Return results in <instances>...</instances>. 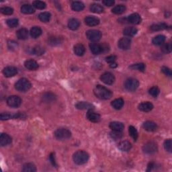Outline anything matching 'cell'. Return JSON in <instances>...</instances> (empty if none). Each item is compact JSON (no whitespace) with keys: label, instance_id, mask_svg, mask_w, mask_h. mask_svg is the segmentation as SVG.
<instances>
[{"label":"cell","instance_id":"6da1fadb","mask_svg":"<svg viewBox=\"0 0 172 172\" xmlns=\"http://www.w3.org/2000/svg\"><path fill=\"white\" fill-rule=\"evenodd\" d=\"M94 93L95 96L101 100H109L112 96V93L111 91L100 85H97L94 88Z\"/></svg>","mask_w":172,"mask_h":172},{"label":"cell","instance_id":"7a4b0ae2","mask_svg":"<svg viewBox=\"0 0 172 172\" xmlns=\"http://www.w3.org/2000/svg\"><path fill=\"white\" fill-rule=\"evenodd\" d=\"M73 159L76 164L83 165L88 161L89 154L84 150H78L73 154Z\"/></svg>","mask_w":172,"mask_h":172},{"label":"cell","instance_id":"3957f363","mask_svg":"<svg viewBox=\"0 0 172 172\" xmlns=\"http://www.w3.org/2000/svg\"><path fill=\"white\" fill-rule=\"evenodd\" d=\"M31 84H30L28 79L26 78H21L16 83L15 88L16 89V90L19 91L25 92L28 91L31 88Z\"/></svg>","mask_w":172,"mask_h":172},{"label":"cell","instance_id":"277c9868","mask_svg":"<svg viewBox=\"0 0 172 172\" xmlns=\"http://www.w3.org/2000/svg\"><path fill=\"white\" fill-rule=\"evenodd\" d=\"M55 137L58 140H66L71 137V133L67 128H59L55 132Z\"/></svg>","mask_w":172,"mask_h":172},{"label":"cell","instance_id":"5b68a950","mask_svg":"<svg viewBox=\"0 0 172 172\" xmlns=\"http://www.w3.org/2000/svg\"><path fill=\"white\" fill-rule=\"evenodd\" d=\"M86 36L91 42H96L102 37V32L98 30H89L86 32Z\"/></svg>","mask_w":172,"mask_h":172},{"label":"cell","instance_id":"8992f818","mask_svg":"<svg viewBox=\"0 0 172 172\" xmlns=\"http://www.w3.org/2000/svg\"><path fill=\"white\" fill-rule=\"evenodd\" d=\"M139 81L137 79L129 78L124 83V88L126 90L130 91H134L139 88Z\"/></svg>","mask_w":172,"mask_h":172},{"label":"cell","instance_id":"52a82bcc","mask_svg":"<svg viewBox=\"0 0 172 172\" xmlns=\"http://www.w3.org/2000/svg\"><path fill=\"white\" fill-rule=\"evenodd\" d=\"M157 145L154 142H148L143 147V150L145 154H153L157 150Z\"/></svg>","mask_w":172,"mask_h":172},{"label":"cell","instance_id":"ba28073f","mask_svg":"<svg viewBox=\"0 0 172 172\" xmlns=\"http://www.w3.org/2000/svg\"><path fill=\"white\" fill-rule=\"evenodd\" d=\"M8 105L11 108H18L22 104V99L18 96H11L7 100Z\"/></svg>","mask_w":172,"mask_h":172},{"label":"cell","instance_id":"9c48e42d","mask_svg":"<svg viewBox=\"0 0 172 172\" xmlns=\"http://www.w3.org/2000/svg\"><path fill=\"white\" fill-rule=\"evenodd\" d=\"M100 79L105 84L112 85L115 81V77L112 73L106 72V73H104V74L101 75Z\"/></svg>","mask_w":172,"mask_h":172},{"label":"cell","instance_id":"30bf717a","mask_svg":"<svg viewBox=\"0 0 172 172\" xmlns=\"http://www.w3.org/2000/svg\"><path fill=\"white\" fill-rule=\"evenodd\" d=\"M131 45V40L129 38H122L118 42V47L122 50H128Z\"/></svg>","mask_w":172,"mask_h":172},{"label":"cell","instance_id":"8fae6325","mask_svg":"<svg viewBox=\"0 0 172 172\" xmlns=\"http://www.w3.org/2000/svg\"><path fill=\"white\" fill-rule=\"evenodd\" d=\"M3 73H4L6 78H11V77H13L17 74L18 69L16 67H15L8 66L4 69V70H3Z\"/></svg>","mask_w":172,"mask_h":172},{"label":"cell","instance_id":"7c38bea8","mask_svg":"<svg viewBox=\"0 0 172 172\" xmlns=\"http://www.w3.org/2000/svg\"><path fill=\"white\" fill-rule=\"evenodd\" d=\"M87 118L89 121L92 122H99L101 120V116L96 112H94L92 110H89L87 113Z\"/></svg>","mask_w":172,"mask_h":172},{"label":"cell","instance_id":"4fadbf2b","mask_svg":"<svg viewBox=\"0 0 172 172\" xmlns=\"http://www.w3.org/2000/svg\"><path fill=\"white\" fill-rule=\"evenodd\" d=\"M85 23L89 26H95L100 24V20L95 16H87L85 18Z\"/></svg>","mask_w":172,"mask_h":172},{"label":"cell","instance_id":"5bb4252c","mask_svg":"<svg viewBox=\"0 0 172 172\" xmlns=\"http://www.w3.org/2000/svg\"><path fill=\"white\" fill-rule=\"evenodd\" d=\"M12 143V138L8 134L2 133L0 136V145L2 147L7 146Z\"/></svg>","mask_w":172,"mask_h":172},{"label":"cell","instance_id":"9a60e30c","mask_svg":"<svg viewBox=\"0 0 172 172\" xmlns=\"http://www.w3.org/2000/svg\"><path fill=\"white\" fill-rule=\"evenodd\" d=\"M139 109L142 112H148L151 111L153 108V105L152 103H150V102H145L140 104L139 105Z\"/></svg>","mask_w":172,"mask_h":172},{"label":"cell","instance_id":"2e32d148","mask_svg":"<svg viewBox=\"0 0 172 172\" xmlns=\"http://www.w3.org/2000/svg\"><path fill=\"white\" fill-rule=\"evenodd\" d=\"M143 127L145 131L149 132H153L157 130V126L156 123L152 121H146L143 123Z\"/></svg>","mask_w":172,"mask_h":172},{"label":"cell","instance_id":"e0dca14e","mask_svg":"<svg viewBox=\"0 0 172 172\" xmlns=\"http://www.w3.org/2000/svg\"><path fill=\"white\" fill-rule=\"evenodd\" d=\"M127 20L131 24H139L141 23V18L139 14L134 13L128 16Z\"/></svg>","mask_w":172,"mask_h":172},{"label":"cell","instance_id":"ac0fdd59","mask_svg":"<svg viewBox=\"0 0 172 172\" xmlns=\"http://www.w3.org/2000/svg\"><path fill=\"white\" fill-rule=\"evenodd\" d=\"M110 128L114 131L122 132L124 128V124L121 122H112L110 123Z\"/></svg>","mask_w":172,"mask_h":172},{"label":"cell","instance_id":"d6986e66","mask_svg":"<svg viewBox=\"0 0 172 172\" xmlns=\"http://www.w3.org/2000/svg\"><path fill=\"white\" fill-rule=\"evenodd\" d=\"M24 66L29 70H36L38 68V64L36 61L30 59L24 62Z\"/></svg>","mask_w":172,"mask_h":172},{"label":"cell","instance_id":"ffe728a7","mask_svg":"<svg viewBox=\"0 0 172 172\" xmlns=\"http://www.w3.org/2000/svg\"><path fill=\"white\" fill-rule=\"evenodd\" d=\"M90 48L91 53L94 55H99L102 53V47L101 45L97 44V43H90Z\"/></svg>","mask_w":172,"mask_h":172},{"label":"cell","instance_id":"44dd1931","mask_svg":"<svg viewBox=\"0 0 172 172\" xmlns=\"http://www.w3.org/2000/svg\"><path fill=\"white\" fill-rule=\"evenodd\" d=\"M118 149L122 151H128L131 149V143L128 141H123L120 142L118 145Z\"/></svg>","mask_w":172,"mask_h":172},{"label":"cell","instance_id":"7402d4cb","mask_svg":"<svg viewBox=\"0 0 172 172\" xmlns=\"http://www.w3.org/2000/svg\"><path fill=\"white\" fill-rule=\"evenodd\" d=\"M74 53L78 56H83L85 54V48L82 44H77L74 46Z\"/></svg>","mask_w":172,"mask_h":172},{"label":"cell","instance_id":"603a6c76","mask_svg":"<svg viewBox=\"0 0 172 172\" xmlns=\"http://www.w3.org/2000/svg\"><path fill=\"white\" fill-rule=\"evenodd\" d=\"M16 35L18 39L20 40H26L28 37V31L26 28H22L19 29L16 32Z\"/></svg>","mask_w":172,"mask_h":172},{"label":"cell","instance_id":"cb8c5ba5","mask_svg":"<svg viewBox=\"0 0 172 172\" xmlns=\"http://www.w3.org/2000/svg\"><path fill=\"white\" fill-rule=\"evenodd\" d=\"M75 107L79 110H92L93 109V105L89 102H79L75 104Z\"/></svg>","mask_w":172,"mask_h":172},{"label":"cell","instance_id":"d4e9b609","mask_svg":"<svg viewBox=\"0 0 172 172\" xmlns=\"http://www.w3.org/2000/svg\"><path fill=\"white\" fill-rule=\"evenodd\" d=\"M124 103V100L122 99V98H117V99H115L114 100H113L111 102V105L114 109L120 110L123 107Z\"/></svg>","mask_w":172,"mask_h":172},{"label":"cell","instance_id":"484cf974","mask_svg":"<svg viewBox=\"0 0 172 172\" xmlns=\"http://www.w3.org/2000/svg\"><path fill=\"white\" fill-rule=\"evenodd\" d=\"M42 29L38 26H34L32 27L31 30H30V36H32L33 38H37L40 36L42 35Z\"/></svg>","mask_w":172,"mask_h":172},{"label":"cell","instance_id":"4316f807","mask_svg":"<svg viewBox=\"0 0 172 172\" xmlns=\"http://www.w3.org/2000/svg\"><path fill=\"white\" fill-rule=\"evenodd\" d=\"M22 13L24 14H31L35 12V8L32 5L29 4H24L20 8Z\"/></svg>","mask_w":172,"mask_h":172},{"label":"cell","instance_id":"83f0119b","mask_svg":"<svg viewBox=\"0 0 172 172\" xmlns=\"http://www.w3.org/2000/svg\"><path fill=\"white\" fill-rule=\"evenodd\" d=\"M79 26H80V22L79 21L76 19V18H71L70 19L68 22V27L69 28L72 30H75L79 28Z\"/></svg>","mask_w":172,"mask_h":172},{"label":"cell","instance_id":"f1b7e54d","mask_svg":"<svg viewBox=\"0 0 172 172\" xmlns=\"http://www.w3.org/2000/svg\"><path fill=\"white\" fill-rule=\"evenodd\" d=\"M138 32V30L136 28L130 26V27H127L123 30V34L125 36H134Z\"/></svg>","mask_w":172,"mask_h":172},{"label":"cell","instance_id":"f546056e","mask_svg":"<svg viewBox=\"0 0 172 172\" xmlns=\"http://www.w3.org/2000/svg\"><path fill=\"white\" fill-rule=\"evenodd\" d=\"M165 41V36L164 35H159L156 36L155 37H154L152 40V42L153 43V45H161L164 43Z\"/></svg>","mask_w":172,"mask_h":172},{"label":"cell","instance_id":"4dcf8cb0","mask_svg":"<svg viewBox=\"0 0 172 172\" xmlns=\"http://www.w3.org/2000/svg\"><path fill=\"white\" fill-rule=\"evenodd\" d=\"M85 5L81 2H73L71 4V8L73 10L76 12H81L84 9Z\"/></svg>","mask_w":172,"mask_h":172},{"label":"cell","instance_id":"1f68e13d","mask_svg":"<svg viewBox=\"0 0 172 172\" xmlns=\"http://www.w3.org/2000/svg\"><path fill=\"white\" fill-rule=\"evenodd\" d=\"M36 167L32 163H27L23 165L22 171L24 172H35Z\"/></svg>","mask_w":172,"mask_h":172},{"label":"cell","instance_id":"d6a6232c","mask_svg":"<svg viewBox=\"0 0 172 172\" xmlns=\"http://www.w3.org/2000/svg\"><path fill=\"white\" fill-rule=\"evenodd\" d=\"M126 10V7L124 5H118L115 6L112 10V12L113 14L116 15H120L123 14Z\"/></svg>","mask_w":172,"mask_h":172},{"label":"cell","instance_id":"836d02e7","mask_svg":"<svg viewBox=\"0 0 172 172\" xmlns=\"http://www.w3.org/2000/svg\"><path fill=\"white\" fill-rule=\"evenodd\" d=\"M90 11L94 13L100 14L102 13L104 11V8L101 5L98 4H93L90 6Z\"/></svg>","mask_w":172,"mask_h":172},{"label":"cell","instance_id":"e575fe53","mask_svg":"<svg viewBox=\"0 0 172 172\" xmlns=\"http://www.w3.org/2000/svg\"><path fill=\"white\" fill-rule=\"evenodd\" d=\"M42 99L46 102H51L55 100L56 96L53 93H51V92H47V93H45L43 95Z\"/></svg>","mask_w":172,"mask_h":172},{"label":"cell","instance_id":"d590c367","mask_svg":"<svg viewBox=\"0 0 172 172\" xmlns=\"http://www.w3.org/2000/svg\"><path fill=\"white\" fill-rule=\"evenodd\" d=\"M51 14L49 12H42L38 15V18L42 22H48L51 19Z\"/></svg>","mask_w":172,"mask_h":172},{"label":"cell","instance_id":"8d00e7d4","mask_svg":"<svg viewBox=\"0 0 172 172\" xmlns=\"http://www.w3.org/2000/svg\"><path fill=\"white\" fill-rule=\"evenodd\" d=\"M167 28V26L164 23H160L157 24H153L150 27V29L152 31H159V30H162L164 29H166Z\"/></svg>","mask_w":172,"mask_h":172},{"label":"cell","instance_id":"74e56055","mask_svg":"<svg viewBox=\"0 0 172 172\" xmlns=\"http://www.w3.org/2000/svg\"><path fill=\"white\" fill-rule=\"evenodd\" d=\"M128 133L129 134L131 135V137L134 139V141H136L137 139H138V132L137 131L136 128L133 127V126H129Z\"/></svg>","mask_w":172,"mask_h":172},{"label":"cell","instance_id":"f35d334b","mask_svg":"<svg viewBox=\"0 0 172 172\" xmlns=\"http://www.w3.org/2000/svg\"><path fill=\"white\" fill-rule=\"evenodd\" d=\"M2 121H6V120H9L11 118H17V114H11L9 112H4L2 113L1 116H0Z\"/></svg>","mask_w":172,"mask_h":172},{"label":"cell","instance_id":"ab89813d","mask_svg":"<svg viewBox=\"0 0 172 172\" xmlns=\"http://www.w3.org/2000/svg\"><path fill=\"white\" fill-rule=\"evenodd\" d=\"M62 42V39L60 37H57V36H53V37H51L48 40V44L51 46H56L59 45Z\"/></svg>","mask_w":172,"mask_h":172},{"label":"cell","instance_id":"60d3db41","mask_svg":"<svg viewBox=\"0 0 172 172\" xmlns=\"http://www.w3.org/2000/svg\"><path fill=\"white\" fill-rule=\"evenodd\" d=\"M129 68L131 69H135V70H138L140 71H145V64L144 63H137V64H132L131 66L129 67Z\"/></svg>","mask_w":172,"mask_h":172},{"label":"cell","instance_id":"b9f144b4","mask_svg":"<svg viewBox=\"0 0 172 172\" xmlns=\"http://www.w3.org/2000/svg\"><path fill=\"white\" fill-rule=\"evenodd\" d=\"M32 6L36 9H38V10H43L46 8L47 5L44 2L35 1L32 2Z\"/></svg>","mask_w":172,"mask_h":172},{"label":"cell","instance_id":"7bdbcfd3","mask_svg":"<svg viewBox=\"0 0 172 172\" xmlns=\"http://www.w3.org/2000/svg\"><path fill=\"white\" fill-rule=\"evenodd\" d=\"M6 24L9 27L15 28L18 26V24H19V21L16 18H12V19H8L6 21Z\"/></svg>","mask_w":172,"mask_h":172},{"label":"cell","instance_id":"ee69618b","mask_svg":"<svg viewBox=\"0 0 172 172\" xmlns=\"http://www.w3.org/2000/svg\"><path fill=\"white\" fill-rule=\"evenodd\" d=\"M149 93L150 95H151L153 97L156 98L160 93V90L157 87V86H153V87L150 88L149 90Z\"/></svg>","mask_w":172,"mask_h":172},{"label":"cell","instance_id":"f6af8a7d","mask_svg":"<svg viewBox=\"0 0 172 172\" xmlns=\"http://www.w3.org/2000/svg\"><path fill=\"white\" fill-rule=\"evenodd\" d=\"M45 48L41 47V46H36L35 47H34L33 48V53L34 54H35L38 56H41L45 53Z\"/></svg>","mask_w":172,"mask_h":172},{"label":"cell","instance_id":"bcb514c9","mask_svg":"<svg viewBox=\"0 0 172 172\" xmlns=\"http://www.w3.org/2000/svg\"><path fill=\"white\" fill-rule=\"evenodd\" d=\"M171 44L170 42H167L165 44H163L161 47V51L164 52V53H170L171 52Z\"/></svg>","mask_w":172,"mask_h":172},{"label":"cell","instance_id":"7dc6e473","mask_svg":"<svg viewBox=\"0 0 172 172\" xmlns=\"http://www.w3.org/2000/svg\"><path fill=\"white\" fill-rule=\"evenodd\" d=\"M0 11L4 15H12L14 13V9L10 7H3L0 9Z\"/></svg>","mask_w":172,"mask_h":172},{"label":"cell","instance_id":"c3c4849f","mask_svg":"<svg viewBox=\"0 0 172 172\" xmlns=\"http://www.w3.org/2000/svg\"><path fill=\"white\" fill-rule=\"evenodd\" d=\"M110 137L112 139H114V140H118L120 139L122 137V134L121 132H118V131H114L112 132V133H110Z\"/></svg>","mask_w":172,"mask_h":172},{"label":"cell","instance_id":"681fc988","mask_svg":"<svg viewBox=\"0 0 172 172\" xmlns=\"http://www.w3.org/2000/svg\"><path fill=\"white\" fill-rule=\"evenodd\" d=\"M171 145H172V141L171 139H167L165 140L164 142V148L167 150V151L171 153Z\"/></svg>","mask_w":172,"mask_h":172},{"label":"cell","instance_id":"f907efd6","mask_svg":"<svg viewBox=\"0 0 172 172\" xmlns=\"http://www.w3.org/2000/svg\"><path fill=\"white\" fill-rule=\"evenodd\" d=\"M161 71L164 73V74L166 75V76H168V77H171L172 75V73H171V71L170 68H168V67H161Z\"/></svg>","mask_w":172,"mask_h":172},{"label":"cell","instance_id":"816d5d0a","mask_svg":"<svg viewBox=\"0 0 172 172\" xmlns=\"http://www.w3.org/2000/svg\"><path fill=\"white\" fill-rule=\"evenodd\" d=\"M116 60V56H115V55H110V56H108L106 58V61L110 64L115 63Z\"/></svg>","mask_w":172,"mask_h":172},{"label":"cell","instance_id":"f5cc1de1","mask_svg":"<svg viewBox=\"0 0 172 172\" xmlns=\"http://www.w3.org/2000/svg\"><path fill=\"white\" fill-rule=\"evenodd\" d=\"M49 160H50L51 163L52 164V165H53V166H57V164H56V161H55V153H52L49 155Z\"/></svg>","mask_w":172,"mask_h":172},{"label":"cell","instance_id":"db71d44e","mask_svg":"<svg viewBox=\"0 0 172 172\" xmlns=\"http://www.w3.org/2000/svg\"><path fill=\"white\" fill-rule=\"evenodd\" d=\"M114 3L115 2L114 0H104V1H102V4L106 6H108V7L113 5L114 4Z\"/></svg>","mask_w":172,"mask_h":172},{"label":"cell","instance_id":"11a10c76","mask_svg":"<svg viewBox=\"0 0 172 172\" xmlns=\"http://www.w3.org/2000/svg\"><path fill=\"white\" fill-rule=\"evenodd\" d=\"M101 47H102V53H107L110 50L109 45H107L106 43H104V44L101 45Z\"/></svg>","mask_w":172,"mask_h":172},{"label":"cell","instance_id":"9f6ffc18","mask_svg":"<svg viewBox=\"0 0 172 172\" xmlns=\"http://www.w3.org/2000/svg\"><path fill=\"white\" fill-rule=\"evenodd\" d=\"M17 47V42L14 41L8 42V48L10 49H15Z\"/></svg>","mask_w":172,"mask_h":172},{"label":"cell","instance_id":"6f0895ef","mask_svg":"<svg viewBox=\"0 0 172 172\" xmlns=\"http://www.w3.org/2000/svg\"><path fill=\"white\" fill-rule=\"evenodd\" d=\"M155 166V164L154 163H150L148 165V169H147V171H149L152 170V168Z\"/></svg>","mask_w":172,"mask_h":172},{"label":"cell","instance_id":"680465c9","mask_svg":"<svg viewBox=\"0 0 172 172\" xmlns=\"http://www.w3.org/2000/svg\"><path fill=\"white\" fill-rule=\"evenodd\" d=\"M110 67H112V68H114V67H117V64H116V63H113L110 64Z\"/></svg>","mask_w":172,"mask_h":172}]
</instances>
